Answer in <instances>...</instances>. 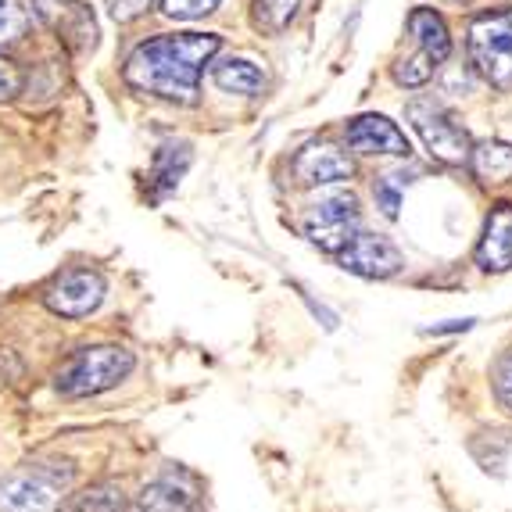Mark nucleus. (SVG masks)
I'll list each match as a JSON object with an SVG mask.
<instances>
[{"label": "nucleus", "instance_id": "1a4fd4ad", "mask_svg": "<svg viewBox=\"0 0 512 512\" xmlns=\"http://www.w3.org/2000/svg\"><path fill=\"white\" fill-rule=\"evenodd\" d=\"M33 8L72 51H94L97 47L94 11L86 8L83 0H33Z\"/></svg>", "mask_w": 512, "mask_h": 512}, {"label": "nucleus", "instance_id": "4be33fe9", "mask_svg": "<svg viewBox=\"0 0 512 512\" xmlns=\"http://www.w3.org/2000/svg\"><path fill=\"white\" fill-rule=\"evenodd\" d=\"M219 8V0H162V11L169 18H180V22H190V18H205Z\"/></svg>", "mask_w": 512, "mask_h": 512}, {"label": "nucleus", "instance_id": "ddd939ff", "mask_svg": "<svg viewBox=\"0 0 512 512\" xmlns=\"http://www.w3.org/2000/svg\"><path fill=\"white\" fill-rule=\"evenodd\" d=\"M477 265L484 273H509L512 269V205H495L487 212L477 244Z\"/></svg>", "mask_w": 512, "mask_h": 512}, {"label": "nucleus", "instance_id": "a878e982", "mask_svg": "<svg viewBox=\"0 0 512 512\" xmlns=\"http://www.w3.org/2000/svg\"><path fill=\"white\" fill-rule=\"evenodd\" d=\"M376 205H380V212H384L387 219H394L398 205H402V194H398L391 183H380V187H376Z\"/></svg>", "mask_w": 512, "mask_h": 512}, {"label": "nucleus", "instance_id": "423d86ee", "mask_svg": "<svg viewBox=\"0 0 512 512\" xmlns=\"http://www.w3.org/2000/svg\"><path fill=\"white\" fill-rule=\"evenodd\" d=\"M301 230L319 251L337 255L359 233V201H355V194L319 197L316 205H308L305 215H301Z\"/></svg>", "mask_w": 512, "mask_h": 512}, {"label": "nucleus", "instance_id": "9b49d317", "mask_svg": "<svg viewBox=\"0 0 512 512\" xmlns=\"http://www.w3.org/2000/svg\"><path fill=\"white\" fill-rule=\"evenodd\" d=\"M291 172L298 187H330V183H344L355 176V165L344 151L333 144H305L294 154Z\"/></svg>", "mask_w": 512, "mask_h": 512}, {"label": "nucleus", "instance_id": "b1692460", "mask_svg": "<svg viewBox=\"0 0 512 512\" xmlns=\"http://www.w3.org/2000/svg\"><path fill=\"white\" fill-rule=\"evenodd\" d=\"M151 4L154 0H108V11L115 22H133V18L144 15Z\"/></svg>", "mask_w": 512, "mask_h": 512}, {"label": "nucleus", "instance_id": "0eeeda50", "mask_svg": "<svg viewBox=\"0 0 512 512\" xmlns=\"http://www.w3.org/2000/svg\"><path fill=\"white\" fill-rule=\"evenodd\" d=\"M104 294H108V283H104L101 273H94V269H69V273H61L47 287L43 305L51 308L54 316L83 319L101 308Z\"/></svg>", "mask_w": 512, "mask_h": 512}, {"label": "nucleus", "instance_id": "bb28decb", "mask_svg": "<svg viewBox=\"0 0 512 512\" xmlns=\"http://www.w3.org/2000/svg\"><path fill=\"white\" fill-rule=\"evenodd\" d=\"M470 326H473V319H455V323H448V326H430V330H423V333L437 337V333H459V330H470Z\"/></svg>", "mask_w": 512, "mask_h": 512}, {"label": "nucleus", "instance_id": "412c9836", "mask_svg": "<svg viewBox=\"0 0 512 512\" xmlns=\"http://www.w3.org/2000/svg\"><path fill=\"white\" fill-rule=\"evenodd\" d=\"M434 69H437L434 61H430L423 51H416L412 58H402L398 65H394V79H398L402 86H423L430 76H434Z\"/></svg>", "mask_w": 512, "mask_h": 512}, {"label": "nucleus", "instance_id": "dca6fc26", "mask_svg": "<svg viewBox=\"0 0 512 512\" xmlns=\"http://www.w3.org/2000/svg\"><path fill=\"white\" fill-rule=\"evenodd\" d=\"M484 187H498V183H509L512 180V144H502V140H484V144H473L470 151V162Z\"/></svg>", "mask_w": 512, "mask_h": 512}, {"label": "nucleus", "instance_id": "4468645a", "mask_svg": "<svg viewBox=\"0 0 512 512\" xmlns=\"http://www.w3.org/2000/svg\"><path fill=\"white\" fill-rule=\"evenodd\" d=\"M409 36L416 43V51L427 54L434 65H444L452 54V33L448 22L441 18V11L434 8H412L409 11Z\"/></svg>", "mask_w": 512, "mask_h": 512}, {"label": "nucleus", "instance_id": "2eb2a0df", "mask_svg": "<svg viewBox=\"0 0 512 512\" xmlns=\"http://www.w3.org/2000/svg\"><path fill=\"white\" fill-rule=\"evenodd\" d=\"M190 162H194V154H190V144H183V140H169V144H162L154 151V162H151L154 201H162L165 194H172V190L180 187L183 172L190 169Z\"/></svg>", "mask_w": 512, "mask_h": 512}, {"label": "nucleus", "instance_id": "aec40b11", "mask_svg": "<svg viewBox=\"0 0 512 512\" xmlns=\"http://www.w3.org/2000/svg\"><path fill=\"white\" fill-rule=\"evenodd\" d=\"M122 509V491L119 487H94L72 502L69 512H119Z\"/></svg>", "mask_w": 512, "mask_h": 512}, {"label": "nucleus", "instance_id": "6ab92c4d", "mask_svg": "<svg viewBox=\"0 0 512 512\" xmlns=\"http://www.w3.org/2000/svg\"><path fill=\"white\" fill-rule=\"evenodd\" d=\"M33 26V15L22 0H0V47L4 43H15L29 33Z\"/></svg>", "mask_w": 512, "mask_h": 512}, {"label": "nucleus", "instance_id": "a211bd4d", "mask_svg": "<svg viewBox=\"0 0 512 512\" xmlns=\"http://www.w3.org/2000/svg\"><path fill=\"white\" fill-rule=\"evenodd\" d=\"M301 0H255V26L262 33H283L298 15Z\"/></svg>", "mask_w": 512, "mask_h": 512}, {"label": "nucleus", "instance_id": "6e6552de", "mask_svg": "<svg viewBox=\"0 0 512 512\" xmlns=\"http://www.w3.org/2000/svg\"><path fill=\"white\" fill-rule=\"evenodd\" d=\"M337 262L341 269L355 276H366V280H391V276L402 273V251L394 248L387 237H376V233H355V237L337 251Z\"/></svg>", "mask_w": 512, "mask_h": 512}, {"label": "nucleus", "instance_id": "7ed1b4c3", "mask_svg": "<svg viewBox=\"0 0 512 512\" xmlns=\"http://www.w3.org/2000/svg\"><path fill=\"white\" fill-rule=\"evenodd\" d=\"M470 61L495 90L512 94V8L487 11V15L473 18Z\"/></svg>", "mask_w": 512, "mask_h": 512}, {"label": "nucleus", "instance_id": "f257e3e1", "mask_svg": "<svg viewBox=\"0 0 512 512\" xmlns=\"http://www.w3.org/2000/svg\"><path fill=\"white\" fill-rule=\"evenodd\" d=\"M222 40L215 33H169L151 36L126 58V79L137 94L169 104H197L205 65L219 54Z\"/></svg>", "mask_w": 512, "mask_h": 512}, {"label": "nucleus", "instance_id": "f03ea898", "mask_svg": "<svg viewBox=\"0 0 512 512\" xmlns=\"http://www.w3.org/2000/svg\"><path fill=\"white\" fill-rule=\"evenodd\" d=\"M137 359L133 351L119 348V344H101V348H83L76 351L65 369L58 373V391L65 398H94L111 387H119L129 373H133Z\"/></svg>", "mask_w": 512, "mask_h": 512}, {"label": "nucleus", "instance_id": "20e7f679", "mask_svg": "<svg viewBox=\"0 0 512 512\" xmlns=\"http://www.w3.org/2000/svg\"><path fill=\"white\" fill-rule=\"evenodd\" d=\"M405 115H409V122L416 126V133L423 137V144H427V151L434 154L437 162H444V165L470 162V151H473L470 133H466V126H462L448 108H441L434 97L409 101Z\"/></svg>", "mask_w": 512, "mask_h": 512}, {"label": "nucleus", "instance_id": "393cba45", "mask_svg": "<svg viewBox=\"0 0 512 512\" xmlns=\"http://www.w3.org/2000/svg\"><path fill=\"white\" fill-rule=\"evenodd\" d=\"M22 90V72H18L15 61L0 58V101H8Z\"/></svg>", "mask_w": 512, "mask_h": 512}, {"label": "nucleus", "instance_id": "39448f33", "mask_svg": "<svg viewBox=\"0 0 512 512\" xmlns=\"http://www.w3.org/2000/svg\"><path fill=\"white\" fill-rule=\"evenodd\" d=\"M72 480V470L33 466L0 484V512H58L61 491Z\"/></svg>", "mask_w": 512, "mask_h": 512}, {"label": "nucleus", "instance_id": "f3484780", "mask_svg": "<svg viewBox=\"0 0 512 512\" xmlns=\"http://www.w3.org/2000/svg\"><path fill=\"white\" fill-rule=\"evenodd\" d=\"M212 79L219 83V90L240 94V97H258V94H265V86H269L265 72L248 58H230V61L212 65Z\"/></svg>", "mask_w": 512, "mask_h": 512}, {"label": "nucleus", "instance_id": "f8f14e48", "mask_svg": "<svg viewBox=\"0 0 512 512\" xmlns=\"http://www.w3.org/2000/svg\"><path fill=\"white\" fill-rule=\"evenodd\" d=\"M144 512H201V487L190 473L169 470L140 491Z\"/></svg>", "mask_w": 512, "mask_h": 512}, {"label": "nucleus", "instance_id": "9d476101", "mask_svg": "<svg viewBox=\"0 0 512 512\" xmlns=\"http://www.w3.org/2000/svg\"><path fill=\"white\" fill-rule=\"evenodd\" d=\"M344 140H348L351 151L373 154V158H409V140L398 126H394L387 115H359L351 119L344 129Z\"/></svg>", "mask_w": 512, "mask_h": 512}, {"label": "nucleus", "instance_id": "5701e85b", "mask_svg": "<svg viewBox=\"0 0 512 512\" xmlns=\"http://www.w3.org/2000/svg\"><path fill=\"white\" fill-rule=\"evenodd\" d=\"M491 387H495V398L502 402V409L512 412V348L491 369Z\"/></svg>", "mask_w": 512, "mask_h": 512}]
</instances>
